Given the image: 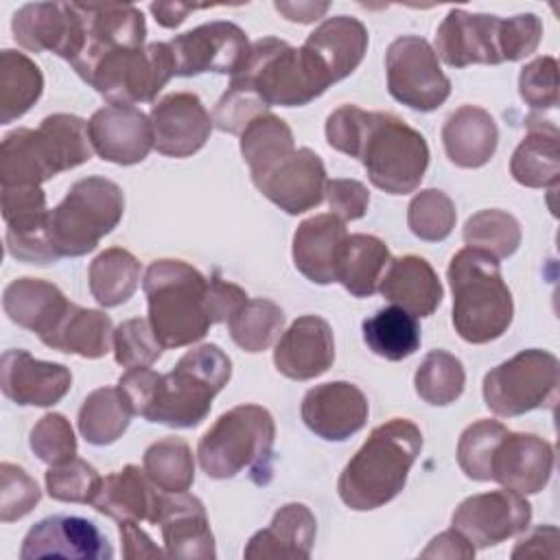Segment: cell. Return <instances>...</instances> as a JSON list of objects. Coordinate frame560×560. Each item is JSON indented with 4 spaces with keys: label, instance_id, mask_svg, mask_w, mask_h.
Instances as JSON below:
<instances>
[{
    "label": "cell",
    "instance_id": "6da1fadb",
    "mask_svg": "<svg viewBox=\"0 0 560 560\" xmlns=\"http://www.w3.org/2000/svg\"><path fill=\"white\" fill-rule=\"evenodd\" d=\"M328 144L357 158L368 179L389 192H413L429 166V144L420 131L389 112L341 105L326 118Z\"/></svg>",
    "mask_w": 560,
    "mask_h": 560
},
{
    "label": "cell",
    "instance_id": "7a4b0ae2",
    "mask_svg": "<svg viewBox=\"0 0 560 560\" xmlns=\"http://www.w3.org/2000/svg\"><path fill=\"white\" fill-rule=\"evenodd\" d=\"M232 361L217 343L188 350L177 365L158 374L151 368L127 370L118 378L133 416L149 422L190 429L206 420L214 396L228 385Z\"/></svg>",
    "mask_w": 560,
    "mask_h": 560
},
{
    "label": "cell",
    "instance_id": "3957f363",
    "mask_svg": "<svg viewBox=\"0 0 560 560\" xmlns=\"http://www.w3.org/2000/svg\"><path fill=\"white\" fill-rule=\"evenodd\" d=\"M422 451V431L407 418L378 424L343 466L337 492L357 512L389 503L407 483V475Z\"/></svg>",
    "mask_w": 560,
    "mask_h": 560
},
{
    "label": "cell",
    "instance_id": "277c9868",
    "mask_svg": "<svg viewBox=\"0 0 560 560\" xmlns=\"http://www.w3.org/2000/svg\"><path fill=\"white\" fill-rule=\"evenodd\" d=\"M88 122L74 114H50L37 129H13L0 144L2 186H39L92 158Z\"/></svg>",
    "mask_w": 560,
    "mask_h": 560
},
{
    "label": "cell",
    "instance_id": "5b68a950",
    "mask_svg": "<svg viewBox=\"0 0 560 560\" xmlns=\"http://www.w3.org/2000/svg\"><path fill=\"white\" fill-rule=\"evenodd\" d=\"M542 39V22L534 13L497 18L451 9L435 33V55L453 68L470 63L518 61L536 52Z\"/></svg>",
    "mask_w": 560,
    "mask_h": 560
},
{
    "label": "cell",
    "instance_id": "8992f818",
    "mask_svg": "<svg viewBox=\"0 0 560 560\" xmlns=\"http://www.w3.org/2000/svg\"><path fill=\"white\" fill-rule=\"evenodd\" d=\"M448 284L453 291V326L468 343L499 339L512 324V293L501 276L499 258L464 247L448 262Z\"/></svg>",
    "mask_w": 560,
    "mask_h": 560
},
{
    "label": "cell",
    "instance_id": "52a82bcc",
    "mask_svg": "<svg viewBox=\"0 0 560 560\" xmlns=\"http://www.w3.org/2000/svg\"><path fill=\"white\" fill-rule=\"evenodd\" d=\"M149 324L162 348L190 346L212 326L208 315V278L175 258L153 260L142 278Z\"/></svg>",
    "mask_w": 560,
    "mask_h": 560
},
{
    "label": "cell",
    "instance_id": "ba28073f",
    "mask_svg": "<svg viewBox=\"0 0 560 560\" xmlns=\"http://www.w3.org/2000/svg\"><path fill=\"white\" fill-rule=\"evenodd\" d=\"M276 422L260 405H238L221 413L197 444V459L210 479H232L249 470L256 483L271 479Z\"/></svg>",
    "mask_w": 560,
    "mask_h": 560
},
{
    "label": "cell",
    "instance_id": "9c48e42d",
    "mask_svg": "<svg viewBox=\"0 0 560 560\" xmlns=\"http://www.w3.org/2000/svg\"><path fill=\"white\" fill-rule=\"evenodd\" d=\"M232 81L252 90L267 107H300L332 85L322 61L304 44L293 48L278 37L254 42Z\"/></svg>",
    "mask_w": 560,
    "mask_h": 560
},
{
    "label": "cell",
    "instance_id": "30bf717a",
    "mask_svg": "<svg viewBox=\"0 0 560 560\" xmlns=\"http://www.w3.org/2000/svg\"><path fill=\"white\" fill-rule=\"evenodd\" d=\"M122 188L105 177H83L70 186L66 197L48 210L46 238L52 254L83 256L109 234L122 219Z\"/></svg>",
    "mask_w": 560,
    "mask_h": 560
},
{
    "label": "cell",
    "instance_id": "8fae6325",
    "mask_svg": "<svg viewBox=\"0 0 560 560\" xmlns=\"http://www.w3.org/2000/svg\"><path fill=\"white\" fill-rule=\"evenodd\" d=\"M70 42L63 59L85 81L94 66L125 48L144 46V15L133 4L68 2Z\"/></svg>",
    "mask_w": 560,
    "mask_h": 560
},
{
    "label": "cell",
    "instance_id": "7c38bea8",
    "mask_svg": "<svg viewBox=\"0 0 560 560\" xmlns=\"http://www.w3.org/2000/svg\"><path fill=\"white\" fill-rule=\"evenodd\" d=\"M560 363L556 354L538 348L521 350L512 359L492 368L483 376L486 407L501 416L514 418L556 402Z\"/></svg>",
    "mask_w": 560,
    "mask_h": 560
},
{
    "label": "cell",
    "instance_id": "4fadbf2b",
    "mask_svg": "<svg viewBox=\"0 0 560 560\" xmlns=\"http://www.w3.org/2000/svg\"><path fill=\"white\" fill-rule=\"evenodd\" d=\"M171 77H175V61L168 42H151L101 59L85 83L109 105H133L153 101Z\"/></svg>",
    "mask_w": 560,
    "mask_h": 560
},
{
    "label": "cell",
    "instance_id": "5bb4252c",
    "mask_svg": "<svg viewBox=\"0 0 560 560\" xmlns=\"http://www.w3.org/2000/svg\"><path fill=\"white\" fill-rule=\"evenodd\" d=\"M385 70L389 94L411 109L433 112L451 94V81L424 37L402 35L394 39L385 52Z\"/></svg>",
    "mask_w": 560,
    "mask_h": 560
},
{
    "label": "cell",
    "instance_id": "9a60e30c",
    "mask_svg": "<svg viewBox=\"0 0 560 560\" xmlns=\"http://www.w3.org/2000/svg\"><path fill=\"white\" fill-rule=\"evenodd\" d=\"M529 521V501L508 488L464 499L451 518L453 527L477 549H488L525 532Z\"/></svg>",
    "mask_w": 560,
    "mask_h": 560
},
{
    "label": "cell",
    "instance_id": "2e32d148",
    "mask_svg": "<svg viewBox=\"0 0 560 560\" xmlns=\"http://www.w3.org/2000/svg\"><path fill=\"white\" fill-rule=\"evenodd\" d=\"M249 46L241 26L221 20L201 24L168 42L177 77H195L201 72L232 77L243 66Z\"/></svg>",
    "mask_w": 560,
    "mask_h": 560
},
{
    "label": "cell",
    "instance_id": "e0dca14e",
    "mask_svg": "<svg viewBox=\"0 0 560 560\" xmlns=\"http://www.w3.org/2000/svg\"><path fill=\"white\" fill-rule=\"evenodd\" d=\"M2 219L7 223V252L24 262H55L46 238V195L39 186H2Z\"/></svg>",
    "mask_w": 560,
    "mask_h": 560
},
{
    "label": "cell",
    "instance_id": "ac0fdd59",
    "mask_svg": "<svg viewBox=\"0 0 560 560\" xmlns=\"http://www.w3.org/2000/svg\"><path fill=\"white\" fill-rule=\"evenodd\" d=\"M114 549L107 536L88 518L81 516H46L35 523L20 549L22 560L35 558H85L109 560Z\"/></svg>",
    "mask_w": 560,
    "mask_h": 560
},
{
    "label": "cell",
    "instance_id": "d6986e66",
    "mask_svg": "<svg viewBox=\"0 0 560 560\" xmlns=\"http://www.w3.org/2000/svg\"><path fill=\"white\" fill-rule=\"evenodd\" d=\"M302 420L317 438L343 442L368 422V398L348 381H332L311 387L302 398Z\"/></svg>",
    "mask_w": 560,
    "mask_h": 560
},
{
    "label": "cell",
    "instance_id": "ffe728a7",
    "mask_svg": "<svg viewBox=\"0 0 560 560\" xmlns=\"http://www.w3.org/2000/svg\"><path fill=\"white\" fill-rule=\"evenodd\" d=\"M88 136L98 158L114 164H138L153 149L151 118L133 105H105L88 120Z\"/></svg>",
    "mask_w": 560,
    "mask_h": 560
},
{
    "label": "cell",
    "instance_id": "44dd1931",
    "mask_svg": "<svg viewBox=\"0 0 560 560\" xmlns=\"http://www.w3.org/2000/svg\"><path fill=\"white\" fill-rule=\"evenodd\" d=\"M153 147L168 158H188L210 138L212 118L192 92H173L151 109Z\"/></svg>",
    "mask_w": 560,
    "mask_h": 560
},
{
    "label": "cell",
    "instance_id": "7402d4cb",
    "mask_svg": "<svg viewBox=\"0 0 560 560\" xmlns=\"http://www.w3.org/2000/svg\"><path fill=\"white\" fill-rule=\"evenodd\" d=\"M326 182L322 158L308 147H302L254 182V186L287 214H302L322 203Z\"/></svg>",
    "mask_w": 560,
    "mask_h": 560
},
{
    "label": "cell",
    "instance_id": "603a6c76",
    "mask_svg": "<svg viewBox=\"0 0 560 560\" xmlns=\"http://www.w3.org/2000/svg\"><path fill=\"white\" fill-rule=\"evenodd\" d=\"M553 470V446L534 433L508 431L494 446L490 481L518 494L540 492Z\"/></svg>",
    "mask_w": 560,
    "mask_h": 560
},
{
    "label": "cell",
    "instance_id": "cb8c5ba5",
    "mask_svg": "<svg viewBox=\"0 0 560 560\" xmlns=\"http://www.w3.org/2000/svg\"><path fill=\"white\" fill-rule=\"evenodd\" d=\"M72 385V374L61 363L39 361L26 350H7L0 361L2 394L22 407H50Z\"/></svg>",
    "mask_w": 560,
    "mask_h": 560
},
{
    "label": "cell",
    "instance_id": "d4e9b609",
    "mask_svg": "<svg viewBox=\"0 0 560 560\" xmlns=\"http://www.w3.org/2000/svg\"><path fill=\"white\" fill-rule=\"evenodd\" d=\"M335 361V337L326 319L298 317L278 339L273 350L276 370L293 381H311L328 372Z\"/></svg>",
    "mask_w": 560,
    "mask_h": 560
},
{
    "label": "cell",
    "instance_id": "484cf974",
    "mask_svg": "<svg viewBox=\"0 0 560 560\" xmlns=\"http://www.w3.org/2000/svg\"><path fill=\"white\" fill-rule=\"evenodd\" d=\"M158 525L162 529L166 556L184 560L217 558L206 508L197 497L188 492H162Z\"/></svg>",
    "mask_w": 560,
    "mask_h": 560
},
{
    "label": "cell",
    "instance_id": "4316f807",
    "mask_svg": "<svg viewBox=\"0 0 560 560\" xmlns=\"http://www.w3.org/2000/svg\"><path fill=\"white\" fill-rule=\"evenodd\" d=\"M147 477L144 468L140 470L133 464L107 475L101 479V486L92 499V508L114 521H147L158 525L162 492Z\"/></svg>",
    "mask_w": 560,
    "mask_h": 560
},
{
    "label": "cell",
    "instance_id": "83f0119b",
    "mask_svg": "<svg viewBox=\"0 0 560 560\" xmlns=\"http://www.w3.org/2000/svg\"><path fill=\"white\" fill-rule=\"evenodd\" d=\"M346 238V225L332 212L304 219L293 234L295 269L315 284L337 282V258Z\"/></svg>",
    "mask_w": 560,
    "mask_h": 560
},
{
    "label": "cell",
    "instance_id": "f1b7e54d",
    "mask_svg": "<svg viewBox=\"0 0 560 560\" xmlns=\"http://www.w3.org/2000/svg\"><path fill=\"white\" fill-rule=\"evenodd\" d=\"M378 291L387 302L402 306L413 317L431 315L444 298L442 282L431 262L413 254L389 260Z\"/></svg>",
    "mask_w": 560,
    "mask_h": 560
},
{
    "label": "cell",
    "instance_id": "f546056e",
    "mask_svg": "<svg viewBox=\"0 0 560 560\" xmlns=\"http://www.w3.org/2000/svg\"><path fill=\"white\" fill-rule=\"evenodd\" d=\"M317 534V521L304 503L282 505L271 523L256 532L243 556L245 558H289L306 560Z\"/></svg>",
    "mask_w": 560,
    "mask_h": 560
},
{
    "label": "cell",
    "instance_id": "4dcf8cb0",
    "mask_svg": "<svg viewBox=\"0 0 560 560\" xmlns=\"http://www.w3.org/2000/svg\"><path fill=\"white\" fill-rule=\"evenodd\" d=\"M499 129L494 118L477 105H462L442 127V144L448 160L462 168L488 164L497 151Z\"/></svg>",
    "mask_w": 560,
    "mask_h": 560
},
{
    "label": "cell",
    "instance_id": "1f68e13d",
    "mask_svg": "<svg viewBox=\"0 0 560 560\" xmlns=\"http://www.w3.org/2000/svg\"><path fill=\"white\" fill-rule=\"evenodd\" d=\"M70 302L61 289L42 278H15L4 287L2 308L9 319L42 339L66 315Z\"/></svg>",
    "mask_w": 560,
    "mask_h": 560
},
{
    "label": "cell",
    "instance_id": "d6a6232c",
    "mask_svg": "<svg viewBox=\"0 0 560 560\" xmlns=\"http://www.w3.org/2000/svg\"><path fill=\"white\" fill-rule=\"evenodd\" d=\"M304 46L322 61L332 83L357 70L368 50V28L350 15L324 20L304 42Z\"/></svg>",
    "mask_w": 560,
    "mask_h": 560
},
{
    "label": "cell",
    "instance_id": "836d02e7",
    "mask_svg": "<svg viewBox=\"0 0 560 560\" xmlns=\"http://www.w3.org/2000/svg\"><path fill=\"white\" fill-rule=\"evenodd\" d=\"M527 136L518 142L510 160L512 177L527 188H556L560 179L558 129L551 120L527 116Z\"/></svg>",
    "mask_w": 560,
    "mask_h": 560
},
{
    "label": "cell",
    "instance_id": "e575fe53",
    "mask_svg": "<svg viewBox=\"0 0 560 560\" xmlns=\"http://www.w3.org/2000/svg\"><path fill=\"white\" fill-rule=\"evenodd\" d=\"M112 339V319L105 313L70 302L66 315L48 335L42 337V343L59 352L101 359L109 352Z\"/></svg>",
    "mask_w": 560,
    "mask_h": 560
},
{
    "label": "cell",
    "instance_id": "d590c367",
    "mask_svg": "<svg viewBox=\"0 0 560 560\" xmlns=\"http://www.w3.org/2000/svg\"><path fill=\"white\" fill-rule=\"evenodd\" d=\"M389 260V249L378 236L350 234L339 249L337 282L354 298H370L378 291Z\"/></svg>",
    "mask_w": 560,
    "mask_h": 560
},
{
    "label": "cell",
    "instance_id": "8d00e7d4",
    "mask_svg": "<svg viewBox=\"0 0 560 560\" xmlns=\"http://www.w3.org/2000/svg\"><path fill=\"white\" fill-rule=\"evenodd\" d=\"M15 42L31 50H50L63 57L70 37V13L68 2H31L15 11L13 22Z\"/></svg>",
    "mask_w": 560,
    "mask_h": 560
},
{
    "label": "cell",
    "instance_id": "74e56055",
    "mask_svg": "<svg viewBox=\"0 0 560 560\" xmlns=\"http://www.w3.org/2000/svg\"><path fill=\"white\" fill-rule=\"evenodd\" d=\"M293 151L295 142L291 127L271 112L256 116L241 133V155L249 166L252 182L265 177Z\"/></svg>",
    "mask_w": 560,
    "mask_h": 560
},
{
    "label": "cell",
    "instance_id": "f35d334b",
    "mask_svg": "<svg viewBox=\"0 0 560 560\" xmlns=\"http://www.w3.org/2000/svg\"><path fill=\"white\" fill-rule=\"evenodd\" d=\"M363 339L374 354L387 361H402L420 348L422 332L418 317L392 304L363 322Z\"/></svg>",
    "mask_w": 560,
    "mask_h": 560
},
{
    "label": "cell",
    "instance_id": "ab89813d",
    "mask_svg": "<svg viewBox=\"0 0 560 560\" xmlns=\"http://www.w3.org/2000/svg\"><path fill=\"white\" fill-rule=\"evenodd\" d=\"M44 77L39 68L11 48L0 52V122L9 125L24 116L42 96Z\"/></svg>",
    "mask_w": 560,
    "mask_h": 560
},
{
    "label": "cell",
    "instance_id": "60d3db41",
    "mask_svg": "<svg viewBox=\"0 0 560 560\" xmlns=\"http://www.w3.org/2000/svg\"><path fill=\"white\" fill-rule=\"evenodd\" d=\"M131 407L120 387H98L83 400L79 409V431L85 442L105 446L122 438L131 422Z\"/></svg>",
    "mask_w": 560,
    "mask_h": 560
},
{
    "label": "cell",
    "instance_id": "b9f144b4",
    "mask_svg": "<svg viewBox=\"0 0 560 560\" xmlns=\"http://www.w3.org/2000/svg\"><path fill=\"white\" fill-rule=\"evenodd\" d=\"M88 278L92 298L101 306L112 308L127 302L136 293L140 282V262L131 252L109 247L92 260Z\"/></svg>",
    "mask_w": 560,
    "mask_h": 560
},
{
    "label": "cell",
    "instance_id": "7bdbcfd3",
    "mask_svg": "<svg viewBox=\"0 0 560 560\" xmlns=\"http://www.w3.org/2000/svg\"><path fill=\"white\" fill-rule=\"evenodd\" d=\"M142 468L162 492H186L195 481L192 451L175 435L153 442L142 455Z\"/></svg>",
    "mask_w": 560,
    "mask_h": 560
},
{
    "label": "cell",
    "instance_id": "ee69618b",
    "mask_svg": "<svg viewBox=\"0 0 560 560\" xmlns=\"http://www.w3.org/2000/svg\"><path fill=\"white\" fill-rule=\"evenodd\" d=\"M230 337L245 352L267 350L282 332L284 313L282 308L265 298L247 300L230 319Z\"/></svg>",
    "mask_w": 560,
    "mask_h": 560
},
{
    "label": "cell",
    "instance_id": "f6af8a7d",
    "mask_svg": "<svg viewBox=\"0 0 560 560\" xmlns=\"http://www.w3.org/2000/svg\"><path fill=\"white\" fill-rule=\"evenodd\" d=\"M416 394L429 405L455 402L466 385V372L462 361L446 350H431L413 374Z\"/></svg>",
    "mask_w": 560,
    "mask_h": 560
},
{
    "label": "cell",
    "instance_id": "bcb514c9",
    "mask_svg": "<svg viewBox=\"0 0 560 560\" xmlns=\"http://www.w3.org/2000/svg\"><path fill=\"white\" fill-rule=\"evenodd\" d=\"M464 241L468 247L483 249L494 258L512 256L521 245V225L505 210H479L464 225Z\"/></svg>",
    "mask_w": 560,
    "mask_h": 560
},
{
    "label": "cell",
    "instance_id": "7dc6e473",
    "mask_svg": "<svg viewBox=\"0 0 560 560\" xmlns=\"http://www.w3.org/2000/svg\"><path fill=\"white\" fill-rule=\"evenodd\" d=\"M455 203L438 188L420 190L407 208V225L420 238L429 243L444 241L455 228Z\"/></svg>",
    "mask_w": 560,
    "mask_h": 560
},
{
    "label": "cell",
    "instance_id": "c3c4849f",
    "mask_svg": "<svg viewBox=\"0 0 560 560\" xmlns=\"http://www.w3.org/2000/svg\"><path fill=\"white\" fill-rule=\"evenodd\" d=\"M508 429L490 418L477 420L464 429L457 442V464L468 479L490 481V459Z\"/></svg>",
    "mask_w": 560,
    "mask_h": 560
},
{
    "label": "cell",
    "instance_id": "681fc988",
    "mask_svg": "<svg viewBox=\"0 0 560 560\" xmlns=\"http://www.w3.org/2000/svg\"><path fill=\"white\" fill-rule=\"evenodd\" d=\"M101 479L103 477L96 472V468L79 457L59 466H50L44 477L48 494L55 501L66 503H92Z\"/></svg>",
    "mask_w": 560,
    "mask_h": 560
},
{
    "label": "cell",
    "instance_id": "f907efd6",
    "mask_svg": "<svg viewBox=\"0 0 560 560\" xmlns=\"http://www.w3.org/2000/svg\"><path fill=\"white\" fill-rule=\"evenodd\" d=\"M162 343L155 339L149 319L133 317L122 322L114 330V357L116 363L136 370V368H149L158 361L162 354Z\"/></svg>",
    "mask_w": 560,
    "mask_h": 560
},
{
    "label": "cell",
    "instance_id": "816d5d0a",
    "mask_svg": "<svg viewBox=\"0 0 560 560\" xmlns=\"http://www.w3.org/2000/svg\"><path fill=\"white\" fill-rule=\"evenodd\" d=\"M33 453L48 466H59L77 457V438L61 413H46L31 431Z\"/></svg>",
    "mask_w": 560,
    "mask_h": 560
},
{
    "label": "cell",
    "instance_id": "f5cc1de1",
    "mask_svg": "<svg viewBox=\"0 0 560 560\" xmlns=\"http://www.w3.org/2000/svg\"><path fill=\"white\" fill-rule=\"evenodd\" d=\"M42 499L35 479L15 464H0V521L11 523L26 516Z\"/></svg>",
    "mask_w": 560,
    "mask_h": 560
},
{
    "label": "cell",
    "instance_id": "db71d44e",
    "mask_svg": "<svg viewBox=\"0 0 560 560\" xmlns=\"http://www.w3.org/2000/svg\"><path fill=\"white\" fill-rule=\"evenodd\" d=\"M269 107L245 85L230 81V88L219 98L212 112V122L228 133H243V129Z\"/></svg>",
    "mask_w": 560,
    "mask_h": 560
},
{
    "label": "cell",
    "instance_id": "11a10c76",
    "mask_svg": "<svg viewBox=\"0 0 560 560\" xmlns=\"http://www.w3.org/2000/svg\"><path fill=\"white\" fill-rule=\"evenodd\" d=\"M518 94L532 109H553L558 105V61L536 57L518 74Z\"/></svg>",
    "mask_w": 560,
    "mask_h": 560
},
{
    "label": "cell",
    "instance_id": "9f6ffc18",
    "mask_svg": "<svg viewBox=\"0 0 560 560\" xmlns=\"http://www.w3.org/2000/svg\"><path fill=\"white\" fill-rule=\"evenodd\" d=\"M324 197L328 199L332 214H337L341 221H354L361 219L368 212L370 192L368 188L357 179H330L326 182Z\"/></svg>",
    "mask_w": 560,
    "mask_h": 560
},
{
    "label": "cell",
    "instance_id": "6f0895ef",
    "mask_svg": "<svg viewBox=\"0 0 560 560\" xmlns=\"http://www.w3.org/2000/svg\"><path fill=\"white\" fill-rule=\"evenodd\" d=\"M245 302H247V293L241 287H236L228 280H221L217 276L208 280L206 306H208V315H210L212 324L228 322Z\"/></svg>",
    "mask_w": 560,
    "mask_h": 560
},
{
    "label": "cell",
    "instance_id": "680465c9",
    "mask_svg": "<svg viewBox=\"0 0 560 560\" xmlns=\"http://www.w3.org/2000/svg\"><path fill=\"white\" fill-rule=\"evenodd\" d=\"M118 532H120L125 558H160V556H164L162 549L158 545H153L149 534L138 527V521H120Z\"/></svg>",
    "mask_w": 560,
    "mask_h": 560
},
{
    "label": "cell",
    "instance_id": "91938a15",
    "mask_svg": "<svg viewBox=\"0 0 560 560\" xmlns=\"http://www.w3.org/2000/svg\"><path fill=\"white\" fill-rule=\"evenodd\" d=\"M420 556L422 558H472L475 547L453 527L435 536Z\"/></svg>",
    "mask_w": 560,
    "mask_h": 560
},
{
    "label": "cell",
    "instance_id": "94428289",
    "mask_svg": "<svg viewBox=\"0 0 560 560\" xmlns=\"http://www.w3.org/2000/svg\"><path fill=\"white\" fill-rule=\"evenodd\" d=\"M556 542H558V529L553 525H542V527H536L534 532H529L525 538L518 540V545L514 547L512 551V558H521V556H534V558H540V556H549V558H556L549 549L558 551L556 549Z\"/></svg>",
    "mask_w": 560,
    "mask_h": 560
},
{
    "label": "cell",
    "instance_id": "6125c7cd",
    "mask_svg": "<svg viewBox=\"0 0 560 560\" xmlns=\"http://www.w3.org/2000/svg\"><path fill=\"white\" fill-rule=\"evenodd\" d=\"M151 13L155 15V22L166 26V28H175L179 26L188 13L199 11V9H208V4H184V2H151Z\"/></svg>",
    "mask_w": 560,
    "mask_h": 560
},
{
    "label": "cell",
    "instance_id": "be15d7a7",
    "mask_svg": "<svg viewBox=\"0 0 560 560\" xmlns=\"http://www.w3.org/2000/svg\"><path fill=\"white\" fill-rule=\"evenodd\" d=\"M273 7L287 20L300 22V24L315 22V20H319L330 9L328 2H284V0H278Z\"/></svg>",
    "mask_w": 560,
    "mask_h": 560
}]
</instances>
